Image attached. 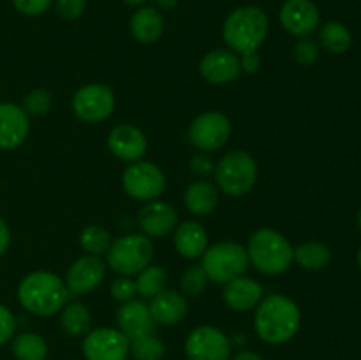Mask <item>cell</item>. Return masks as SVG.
Instances as JSON below:
<instances>
[{"mask_svg": "<svg viewBox=\"0 0 361 360\" xmlns=\"http://www.w3.org/2000/svg\"><path fill=\"white\" fill-rule=\"evenodd\" d=\"M201 260V267L208 275V281L215 284H228L236 277H242L249 268V254L243 246L236 242H217L207 247Z\"/></svg>", "mask_w": 361, "mask_h": 360, "instance_id": "5", "label": "cell"}, {"mask_svg": "<svg viewBox=\"0 0 361 360\" xmlns=\"http://www.w3.org/2000/svg\"><path fill=\"white\" fill-rule=\"evenodd\" d=\"M302 313L295 300L289 296L274 293L257 304L254 328L261 341L268 344H284L291 341L300 330Z\"/></svg>", "mask_w": 361, "mask_h": 360, "instance_id": "1", "label": "cell"}, {"mask_svg": "<svg viewBox=\"0 0 361 360\" xmlns=\"http://www.w3.org/2000/svg\"><path fill=\"white\" fill-rule=\"evenodd\" d=\"M222 299L226 306L235 313H247L256 309L257 304L263 300V286L254 279L242 275L226 284Z\"/></svg>", "mask_w": 361, "mask_h": 360, "instance_id": "20", "label": "cell"}, {"mask_svg": "<svg viewBox=\"0 0 361 360\" xmlns=\"http://www.w3.org/2000/svg\"><path fill=\"white\" fill-rule=\"evenodd\" d=\"M111 296L118 302H129V300H134V296L137 295L136 281L130 279L129 275H120L115 281L111 282Z\"/></svg>", "mask_w": 361, "mask_h": 360, "instance_id": "35", "label": "cell"}, {"mask_svg": "<svg viewBox=\"0 0 361 360\" xmlns=\"http://www.w3.org/2000/svg\"><path fill=\"white\" fill-rule=\"evenodd\" d=\"M53 0H13V6L18 13L25 16H39L51 7Z\"/></svg>", "mask_w": 361, "mask_h": 360, "instance_id": "37", "label": "cell"}, {"mask_svg": "<svg viewBox=\"0 0 361 360\" xmlns=\"http://www.w3.org/2000/svg\"><path fill=\"white\" fill-rule=\"evenodd\" d=\"M270 28L267 13L257 6H243L231 11L222 25V37L231 52H257Z\"/></svg>", "mask_w": 361, "mask_h": 360, "instance_id": "3", "label": "cell"}, {"mask_svg": "<svg viewBox=\"0 0 361 360\" xmlns=\"http://www.w3.org/2000/svg\"><path fill=\"white\" fill-rule=\"evenodd\" d=\"M155 6L159 7V9H164V11H169V9H175L176 6H178L180 0H154Z\"/></svg>", "mask_w": 361, "mask_h": 360, "instance_id": "43", "label": "cell"}, {"mask_svg": "<svg viewBox=\"0 0 361 360\" xmlns=\"http://www.w3.org/2000/svg\"><path fill=\"white\" fill-rule=\"evenodd\" d=\"M279 20L295 37H309L321 23V13L312 0H286L279 13Z\"/></svg>", "mask_w": 361, "mask_h": 360, "instance_id": "13", "label": "cell"}, {"mask_svg": "<svg viewBox=\"0 0 361 360\" xmlns=\"http://www.w3.org/2000/svg\"><path fill=\"white\" fill-rule=\"evenodd\" d=\"M30 122L21 106L14 102H0V148L13 150L28 136Z\"/></svg>", "mask_w": 361, "mask_h": 360, "instance_id": "19", "label": "cell"}, {"mask_svg": "<svg viewBox=\"0 0 361 360\" xmlns=\"http://www.w3.org/2000/svg\"><path fill=\"white\" fill-rule=\"evenodd\" d=\"M233 360H264V356L261 353L252 352V349H243V352L236 353Z\"/></svg>", "mask_w": 361, "mask_h": 360, "instance_id": "42", "label": "cell"}, {"mask_svg": "<svg viewBox=\"0 0 361 360\" xmlns=\"http://www.w3.org/2000/svg\"><path fill=\"white\" fill-rule=\"evenodd\" d=\"M233 133L231 122L221 112H204L189 126L190 145L203 152H214L224 147Z\"/></svg>", "mask_w": 361, "mask_h": 360, "instance_id": "10", "label": "cell"}, {"mask_svg": "<svg viewBox=\"0 0 361 360\" xmlns=\"http://www.w3.org/2000/svg\"><path fill=\"white\" fill-rule=\"evenodd\" d=\"M126 4H129V6H141V4H145L147 0H123Z\"/></svg>", "mask_w": 361, "mask_h": 360, "instance_id": "44", "label": "cell"}, {"mask_svg": "<svg viewBox=\"0 0 361 360\" xmlns=\"http://www.w3.org/2000/svg\"><path fill=\"white\" fill-rule=\"evenodd\" d=\"M111 242V235H109L108 229L101 224L87 226L80 235L81 247H83L88 254H94V256L108 253Z\"/></svg>", "mask_w": 361, "mask_h": 360, "instance_id": "30", "label": "cell"}, {"mask_svg": "<svg viewBox=\"0 0 361 360\" xmlns=\"http://www.w3.org/2000/svg\"><path fill=\"white\" fill-rule=\"evenodd\" d=\"M356 260H358V267H360V270H361V247H360V251H358V256H356Z\"/></svg>", "mask_w": 361, "mask_h": 360, "instance_id": "46", "label": "cell"}, {"mask_svg": "<svg viewBox=\"0 0 361 360\" xmlns=\"http://www.w3.org/2000/svg\"><path fill=\"white\" fill-rule=\"evenodd\" d=\"M249 261L261 274L279 275L289 270L295 261V249L282 233L261 228L252 233L247 244Z\"/></svg>", "mask_w": 361, "mask_h": 360, "instance_id": "4", "label": "cell"}, {"mask_svg": "<svg viewBox=\"0 0 361 360\" xmlns=\"http://www.w3.org/2000/svg\"><path fill=\"white\" fill-rule=\"evenodd\" d=\"M129 353L134 356V360H162L166 346L161 339L150 334L130 341Z\"/></svg>", "mask_w": 361, "mask_h": 360, "instance_id": "31", "label": "cell"}, {"mask_svg": "<svg viewBox=\"0 0 361 360\" xmlns=\"http://www.w3.org/2000/svg\"><path fill=\"white\" fill-rule=\"evenodd\" d=\"M208 284V275L201 265H192L183 272L180 279V288L182 293L187 296H197L204 292Z\"/></svg>", "mask_w": 361, "mask_h": 360, "instance_id": "32", "label": "cell"}, {"mask_svg": "<svg viewBox=\"0 0 361 360\" xmlns=\"http://www.w3.org/2000/svg\"><path fill=\"white\" fill-rule=\"evenodd\" d=\"M319 42L331 55H342L353 44L351 30L341 21H328L319 28Z\"/></svg>", "mask_w": 361, "mask_h": 360, "instance_id": "26", "label": "cell"}, {"mask_svg": "<svg viewBox=\"0 0 361 360\" xmlns=\"http://www.w3.org/2000/svg\"><path fill=\"white\" fill-rule=\"evenodd\" d=\"M116 323H118V330L129 339V342L143 335L154 334L155 330V321L143 300L123 302L116 313Z\"/></svg>", "mask_w": 361, "mask_h": 360, "instance_id": "18", "label": "cell"}, {"mask_svg": "<svg viewBox=\"0 0 361 360\" xmlns=\"http://www.w3.org/2000/svg\"><path fill=\"white\" fill-rule=\"evenodd\" d=\"M215 182L228 196H243L257 180V164L245 150H231L215 162Z\"/></svg>", "mask_w": 361, "mask_h": 360, "instance_id": "6", "label": "cell"}, {"mask_svg": "<svg viewBox=\"0 0 361 360\" xmlns=\"http://www.w3.org/2000/svg\"><path fill=\"white\" fill-rule=\"evenodd\" d=\"M295 261L307 270H323L330 265L331 251L323 242H303L295 247Z\"/></svg>", "mask_w": 361, "mask_h": 360, "instance_id": "27", "label": "cell"}, {"mask_svg": "<svg viewBox=\"0 0 361 360\" xmlns=\"http://www.w3.org/2000/svg\"><path fill=\"white\" fill-rule=\"evenodd\" d=\"M60 325L69 337H85L90 332L92 316L87 306L81 302L66 304L60 311Z\"/></svg>", "mask_w": 361, "mask_h": 360, "instance_id": "25", "label": "cell"}, {"mask_svg": "<svg viewBox=\"0 0 361 360\" xmlns=\"http://www.w3.org/2000/svg\"><path fill=\"white\" fill-rule=\"evenodd\" d=\"M55 7L63 20L74 21L87 9V0H55Z\"/></svg>", "mask_w": 361, "mask_h": 360, "instance_id": "36", "label": "cell"}, {"mask_svg": "<svg viewBox=\"0 0 361 360\" xmlns=\"http://www.w3.org/2000/svg\"><path fill=\"white\" fill-rule=\"evenodd\" d=\"M130 32L141 44H152L164 32V18L155 7H137L130 18Z\"/></svg>", "mask_w": 361, "mask_h": 360, "instance_id": "23", "label": "cell"}, {"mask_svg": "<svg viewBox=\"0 0 361 360\" xmlns=\"http://www.w3.org/2000/svg\"><path fill=\"white\" fill-rule=\"evenodd\" d=\"M176 251L180 256L187 260L203 256L208 247V233L203 224L196 221H183L176 224L175 236H173Z\"/></svg>", "mask_w": 361, "mask_h": 360, "instance_id": "22", "label": "cell"}, {"mask_svg": "<svg viewBox=\"0 0 361 360\" xmlns=\"http://www.w3.org/2000/svg\"><path fill=\"white\" fill-rule=\"evenodd\" d=\"M148 309H150L155 323L176 325L185 318L189 304L182 293H178L176 289L164 288L161 293L152 296Z\"/></svg>", "mask_w": 361, "mask_h": 360, "instance_id": "21", "label": "cell"}, {"mask_svg": "<svg viewBox=\"0 0 361 360\" xmlns=\"http://www.w3.org/2000/svg\"><path fill=\"white\" fill-rule=\"evenodd\" d=\"M108 147L116 159L126 162L141 161L147 154L148 141L141 129L133 124H120L113 127L108 136Z\"/></svg>", "mask_w": 361, "mask_h": 360, "instance_id": "15", "label": "cell"}, {"mask_svg": "<svg viewBox=\"0 0 361 360\" xmlns=\"http://www.w3.org/2000/svg\"><path fill=\"white\" fill-rule=\"evenodd\" d=\"M104 277V261L94 254H85L69 267L66 275V286L71 295H88L102 284Z\"/></svg>", "mask_w": 361, "mask_h": 360, "instance_id": "14", "label": "cell"}, {"mask_svg": "<svg viewBox=\"0 0 361 360\" xmlns=\"http://www.w3.org/2000/svg\"><path fill=\"white\" fill-rule=\"evenodd\" d=\"M14 330H16V318L9 307L0 304V346L13 339Z\"/></svg>", "mask_w": 361, "mask_h": 360, "instance_id": "39", "label": "cell"}, {"mask_svg": "<svg viewBox=\"0 0 361 360\" xmlns=\"http://www.w3.org/2000/svg\"><path fill=\"white\" fill-rule=\"evenodd\" d=\"M189 169L192 175L201 176V179H207L212 173L215 172V161L208 154H196L190 157L189 161Z\"/></svg>", "mask_w": 361, "mask_h": 360, "instance_id": "38", "label": "cell"}, {"mask_svg": "<svg viewBox=\"0 0 361 360\" xmlns=\"http://www.w3.org/2000/svg\"><path fill=\"white\" fill-rule=\"evenodd\" d=\"M9 244H11V233L7 224L4 222V219L0 217V258L6 254V251L9 249Z\"/></svg>", "mask_w": 361, "mask_h": 360, "instance_id": "41", "label": "cell"}, {"mask_svg": "<svg viewBox=\"0 0 361 360\" xmlns=\"http://www.w3.org/2000/svg\"><path fill=\"white\" fill-rule=\"evenodd\" d=\"M129 339L118 328L101 327L85 335L83 355L87 360H126Z\"/></svg>", "mask_w": 361, "mask_h": 360, "instance_id": "12", "label": "cell"}, {"mask_svg": "<svg viewBox=\"0 0 361 360\" xmlns=\"http://www.w3.org/2000/svg\"><path fill=\"white\" fill-rule=\"evenodd\" d=\"M240 59V69L247 74H256L261 67V56L257 55V52H247L242 53Z\"/></svg>", "mask_w": 361, "mask_h": 360, "instance_id": "40", "label": "cell"}, {"mask_svg": "<svg viewBox=\"0 0 361 360\" xmlns=\"http://www.w3.org/2000/svg\"><path fill=\"white\" fill-rule=\"evenodd\" d=\"M154 260V244L147 235H123L111 242L108 249V265L120 275H136Z\"/></svg>", "mask_w": 361, "mask_h": 360, "instance_id": "7", "label": "cell"}, {"mask_svg": "<svg viewBox=\"0 0 361 360\" xmlns=\"http://www.w3.org/2000/svg\"><path fill=\"white\" fill-rule=\"evenodd\" d=\"M200 73L204 80L214 85L231 83L242 73V69H240V59L231 49H212V52H208L201 59Z\"/></svg>", "mask_w": 361, "mask_h": 360, "instance_id": "17", "label": "cell"}, {"mask_svg": "<svg viewBox=\"0 0 361 360\" xmlns=\"http://www.w3.org/2000/svg\"><path fill=\"white\" fill-rule=\"evenodd\" d=\"M356 224H358V229L361 232V208L358 210V215H356Z\"/></svg>", "mask_w": 361, "mask_h": 360, "instance_id": "45", "label": "cell"}, {"mask_svg": "<svg viewBox=\"0 0 361 360\" xmlns=\"http://www.w3.org/2000/svg\"><path fill=\"white\" fill-rule=\"evenodd\" d=\"M166 282H168V272L159 265L150 263L137 274L136 288L143 299H152L166 288Z\"/></svg>", "mask_w": 361, "mask_h": 360, "instance_id": "29", "label": "cell"}, {"mask_svg": "<svg viewBox=\"0 0 361 360\" xmlns=\"http://www.w3.org/2000/svg\"><path fill=\"white\" fill-rule=\"evenodd\" d=\"M185 355L189 360H229L231 341L221 328L201 325L187 335Z\"/></svg>", "mask_w": 361, "mask_h": 360, "instance_id": "11", "label": "cell"}, {"mask_svg": "<svg viewBox=\"0 0 361 360\" xmlns=\"http://www.w3.org/2000/svg\"><path fill=\"white\" fill-rule=\"evenodd\" d=\"M53 104V95L46 88H34L23 97V106L27 115L42 116L49 112Z\"/></svg>", "mask_w": 361, "mask_h": 360, "instance_id": "33", "label": "cell"}, {"mask_svg": "<svg viewBox=\"0 0 361 360\" xmlns=\"http://www.w3.org/2000/svg\"><path fill=\"white\" fill-rule=\"evenodd\" d=\"M13 355L16 360H46L48 344L35 332H21L13 339Z\"/></svg>", "mask_w": 361, "mask_h": 360, "instance_id": "28", "label": "cell"}, {"mask_svg": "<svg viewBox=\"0 0 361 360\" xmlns=\"http://www.w3.org/2000/svg\"><path fill=\"white\" fill-rule=\"evenodd\" d=\"M183 201H185V207L190 214L208 215L217 207L219 189L215 184L208 182V180H196L187 187Z\"/></svg>", "mask_w": 361, "mask_h": 360, "instance_id": "24", "label": "cell"}, {"mask_svg": "<svg viewBox=\"0 0 361 360\" xmlns=\"http://www.w3.org/2000/svg\"><path fill=\"white\" fill-rule=\"evenodd\" d=\"M115 94L108 85L90 83L78 88L73 95V112L81 122L99 124L115 112Z\"/></svg>", "mask_w": 361, "mask_h": 360, "instance_id": "9", "label": "cell"}, {"mask_svg": "<svg viewBox=\"0 0 361 360\" xmlns=\"http://www.w3.org/2000/svg\"><path fill=\"white\" fill-rule=\"evenodd\" d=\"M140 228L148 239H161L171 233L178 224V212L168 201L152 200L145 205L137 215Z\"/></svg>", "mask_w": 361, "mask_h": 360, "instance_id": "16", "label": "cell"}, {"mask_svg": "<svg viewBox=\"0 0 361 360\" xmlns=\"http://www.w3.org/2000/svg\"><path fill=\"white\" fill-rule=\"evenodd\" d=\"M122 186L133 200L152 201L164 193L166 176L154 162L136 161L123 169Z\"/></svg>", "mask_w": 361, "mask_h": 360, "instance_id": "8", "label": "cell"}, {"mask_svg": "<svg viewBox=\"0 0 361 360\" xmlns=\"http://www.w3.org/2000/svg\"><path fill=\"white\" fill-rule=\"evenodd\" d=\"M293 56L303 67H310L319 60V44L310 37H300L293 48Z\"/></svg>", "mask_w": 361, "mask_h": 360, "instance_id": "34", "label": "cell"}, {"mask_svg": "<svg viewBox=\"0 0 361 360\" xmlns=\"http://www.w3.org/2000/svg\"><path fill=\"white\" fill-rule=\"evenodd\" d=\"M69 295L66 282L51 272H32L18 284V300L21 307L37 316H53L60 313Z\"/></svg>", "mask_w": 361, "mask_h": 360, "instance_id": "2", "label": "cell"}]
</instances>
